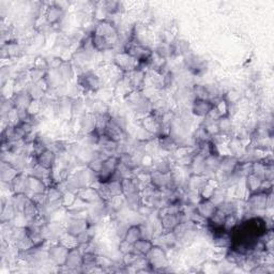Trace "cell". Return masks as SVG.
Instances as JSON below:
<instances>
[{
    "instance_id": "6",
    "label": "cell",
    "mask_w": 274,
    "mask_h": 274,
    "mask_svg": "<svg viewBox=\"0 0 274 274\" xmlns=\"http://www.w3.org/2000/svg\"><path fill=\"white\" fill-rule=\"evenodd\" d=\"M103 135H105L109 140L115 141L117 143L123 142L126 136V124L118 121V120H116L113 117H110L104 128V133H103Z\"/></svg>"
},
{
    "instance_id": "27",
    "label": "cell",
    "mask_w": 274,
    "mask_h": 274,
    "mask_svg": "<svg viewBox=\"0 0 274 274\" xmlns=\"http://www.w3.org/2000/svg\"><path fill=\"white\" fill-rule=\"evenodd\" d=\"M208 180L209 178L204 175H190L185 182L186 191L199 192L202 186L208 182Z\"/></svg>"
},
{
    "instance_id": "16",
    "label": "cell",
    "mask_w": 274,
    "mask_h": 274,
    "mask_svg": "<svg viewBox=\"0 0 274 274\" xmlns=\"http://www.w3.org/2000/svg\"><path fill=\"white\" fill-rule=\"evenodd\" d=\"M56 116L63 121H70L73 118V99L70 97L59 98L56 104Z\"/></svg>"
},
{
    "instance_id": "23",
    "label": "cell",
    "mask_w": 274,
    "mask_h": 274,
    "mask_svg": "<svg viewBox=\"0 0 274 274\" xmlns=\"http://www.w3.org/2000/svg\"><path fill=\"white\" fill-rule=\"evenodd\" d=\"M212 236V242L218 248H224V250H228L231 245V235L229 231H226L224 229H220L217 231H213L211 234Z\"/></svg>"
},
{
    "instance_id": "40",
    "label": "cell",
    "mask_w": 274,
    "mask_h": 274,
    "mask_svg": "<svg viewBox=\"0 0 274 274\" xmlns=\"http://www.w3.org/2000/svg\"><path fill=\"white\" fill-rule=\"evenodd\" d=\"M217 123H218V127L221 134L231 136V133H233L234 131V125H233V121H231V117L229 116L221 117L217 121Z\"/></svg>"
},
{
    "instance_id": "30",
    "label": "cell",
    "mask_w": 274,
    "mask_h": 274,
    "mask_svg": "<svg viewBox=\"0 0 274 274\" xmlns=\"http://www.w3.org/2000/svg\"><path fill=\"white\" fill-rule=\"evenodd\" d=\"M190 170V175H204L206 171V158L201 154L196 152L192 163L188 167H185Z\"/></svg>"
},
{
    "instance_id": "8",
    "label": "cell",
    "mask_w": 274,
    "mask_h": 274,
    "mask_svg": "<svg viewBox=\"0 0 274 274\" xmlns=\"http://www.w3.org/2000/svg\"><path fill=\"white\" fill-rule=\"evenodd\" d=\"M119 158L118 156L108 157L104 162H103L102 167L97 174L98 181L100 183H105L110 181L114 178L117 168L119 166Z\"/></svg>"
},
{
    "instance_id": "14",
    "label": "cell",
    "mask_w": 274,
    "mask_h": 274,
    "mask_svg": "<svg viewBox=\"0 0 274 274\" xmlns=\"http://www.w3.org/2000/svg\"><path fill=\"white\" fill-rule=\"evenodd\" d=\"M65 10L57 3L49 4L44 11V20L49 26H56L61 23L64 19Z\"/></svg>"
},
{
    "instance_id": "45",
    "label": "cell",
    "mask_w": 274,
    "mask_h": 274,
    "mask_svg": "<svg viewBox=\"0 0 274 274\" xmlns=\"http://www.w3.org/2000/svg\"><path fill=\"white\" fill-rule=\"evenodd\" d=\"M239 223H240V220H239V216L237 213L228 214V216H226V218H225L223 229L231 233V231H233L239 225Z\"/></svg>"
},
{
    "instance_id": "9",
    "label": "cell",
    "mask_w": 274,
    "mask_h": 274,
    "mask_svg": "<svg viewBox=\"0 0 274 274\" xmlns=\"http://www.w3.org/2000/svg\"><path fill=\"white\" fill-rule=\"evenodd\" d=\"M113 64L119 71H121L123 74H125L127 72L136 70L140 65V62L130 54H127L126 51H118V53H116L114 56Z\"/></svg>"
},
{
    "instance_id": "4",
    "label": "cell",
    "mask_w": 274,
    "mask_h": 274,
    "mask_svg": "<svg viewBox=\"0 0 274 274\" xmlns=\"http://www.w3.org/2000/svg\"><path fill=\"white\" fill-rule=\"evenodd\" d=\"M46 251L49 263L53 264L54 267H63L68 253L67 247L59 242H51L48 244Z\"/></svg>"
},
{
    "instance_id": "2",
    "label": "cell",
    "mask_w": 274,
    "mask_h": 274,
    "mask_svg": "<svg viewBox=\"0 0 274 274\" xmlns=\"http://www.w3.org/2000/svg\"><path fill=\"white\" fill-rule=\"evenodd\" d=\"M92 33L105 39L113 48L119 45L120 30L118 28V26L109 19L97 23L96 28H94Z\"/></svg>"
},
{
    "instance_id": "24",
    "label": "cell",
    "mask_w": 274,
    "mask_h": 274,
    "mask_svg": "<svg viewBox=\"0 0 274 274\" xmlns=\"http://www.w3.org/2000/svg\"><path fill=\"white\" fill-rule=\"evenodd\" d=\"M10 191L12 194H28V175L25 173L17 175L10 183Z\"/></svg>"
},
{
    "instance_id": "36",
    "label": "cell",
    "mask_w": 274,
    "mask_h": 274,
    "mask_svg": "<svg viewBox=\"0 0 274 274\" xmlns=\"http://www.w3.org/2000/svg\"><path fill=\"white\" fill-rule=\"evenodd\" d=\"M175 164L176 163H173V161H171L168 157L159 158L158 160H154L152 169L158 170L163 174H169L171 168L174 167Z\"/></svg>"
},
{
    "instance_id": "46",
    "label": "cell",
    "mask_w": 274,
    "mask_h": 274,
    "mask_svg": "<svg viewBox=\"0 0 274 274\" xmlns=\"http://www.w3.org/2000/svg\"><path fill=\"white\" fill-rule=\"evenodd\" d=\"M77 199V196H76V193L74 192H71V191H66L64 192L63 196H62V199H61V202H62V207L63 208H70L71 206L76 201Z\"/></svg>"
},
{
    "instance_id": "32",
    "label": "cell",
    "mask_w": 274,
    "mask_h": 274,
    "mask_svg": "<svg viewBox=\"0 0 274 274\" xmlns=\"http://www.w3.org/2000/svg\"><path fill=\"white\" fill-rule=\"evenodd\" d=\"M262 181L263 179L256 176L255 174H252V173L248 174L245 177V190L248 192V194L258 192L261 188Z\"/></svg>"
},
{
    "instance_id": "47",
    "label": "cell",
    "mask_w": 274,
    "mask_h": 274,
    "mask_svg": "<svg viewBox=\"0 0 274 274\" xmlns=\"http://www.w3.org/2000/svg\"><path fill=\"white\" fill-rule=\"evenodd\" d=\"M118 251L121 253L122 255H124V254H127V253L134 252V247H133L132 243L127 242L126 240H124V239H121V240H119Z\"/></svg>"
},
{
    "instance_id": "12",
    "label": "cell",
    "mask_w": 274,
    "mask_h": 274,
    "mask_svg": "<svg viewBox=\"0 0 274 274\" xmlns=\"http://www.w3.org/2000/svg\"><path fill=\"white\" fill-rule=\"evenodd\" d=\"M77 123H79V127H77L79 133L83 136L88 135L97 130L98 116L91 111H86L80 118H77Z\"/></svg>"
},
{
    "instance_id": "3",
    "label": "cell",
    "mask_w": 274,
    "mask_h": 274,
    "mask_svg": "<svg viewBox=\"0 0 274 274\" xmlns=\"http://www.w3.org/2000/svg\"><path fill=\"white\" fill-rule=\"evenodd\" d=\"M146 259H147L152 271L156 272L165 271L166 268L169 267L170 263V259L165 247L158 244H154L152 246L150 252L146 256Z\"/></svg>"
},
{
    "instance_id": "39",
    "label": "cell",
    "mask_w": 274,
    "mask_h": 274,
    "mask_svg": "<svg viewBox=\"0 0 274 274\" xmlns=\"http://www.w3.org/2000/svg\"><path fill=\"white\" fill-rule=\"evenodd\" d=\"M171 46H173L174 51V57L177 56H185L190 53V44L185 40H175L171 43Z\"/></svg>"
},
{
    "instance_id": "19",
    "label": "cell",
    "mask_w": 274,
    "mask_h": 274,
    "mask_svg": "<svg viewBox=\"0 0 274 274\" xmlns=\"http://www.w3.org/2000/svg\"><path fill=\"white\" fill-rule=\"evenodd\" d=\"M24 53V48L21 43L17 40L3 43L2 46V57L3 59H15L20 58Z\"/></svg>"
},
{
    "instance_id": "17",
    "label": "cell",
    "mask_w": 274,
    "mask_h": 274,
    "mask_svg": "<svg viewBox=\"0 0 274 274\" xmlns=\"http://www.w3.org/2000/svg\"><path fill=\"white\" fill-rule=\"evenodd\" d=\"M150 183L159 191H168L173 190L171 188V180H170V173L163 174L158 170L152 169L150 171Z\"/></svg>"
},
{
    "instance_id": "43",
    "label": "cell",
    "mask_w": 274,
    "mask_h": 274,
    "mask_svg": "<svg viewBox=\"0 0 274 274\" xmlns=\"http://www.w3.org/2000/svg\"><path fill=\"white\" fill-rule=\"evenodd\" d=\"M58 242L61 243L65 247H67L68 250H70V248H73V247H76V246L80 245L79 240H77V237H75L74 235H72L70 233H67L66 230L64 231V233L61 236H60V238L58 239Z\"/></svg>"
},
{
    "instance_id": "5",
    "label": "cell",
    "mask_w": 274,
    "mask_h": 274,
    "mask_svg": "<svg viewBox=\"0 0 274 274\" xmlns=\"http://www.w3.org/2000/svg\"><path fill=\"white\" fill-rule=\"evenodd\" d=\"M186 217L187 216L183 211L178 212V213H166V214H163V216L159 217L160 226H161L163 234L173 233L180 223L188 220V218H186Z\"/></svg>"
},
{
    "instance_id": "21",
    "label": "cell",
    "mask_w": 274,
    "mask_h": 274,
    "mask_svg": "<svg viewBox=\"0 0 274 274\" xmlns=\"http://www.w3.org/2000/svg\"><path fill=\"white\" fill-rule=\"evenodd\" d=\"M218 206L214 203L211 199H201L198 203L195 206L196 213L200 216L206 221H208L214 212L217 211Z\"/></svg>"
},
{
    "instance_id": "31",
    "label": "cell",
    "mask_w": 274,
    "mask_h": 274,
    "mask_svg": "<svg viewBox=\"0 0 274 274\" xmlns=\"http://www.w3.org/2000/svg\"><path fill=\"white\" fill-rule=\"evenodd\" d=\"M19 212L13 207V204L10 202V200H3L2 206V224L3 223H12L16 217L19 216Z\"/></svg>"
},
{
    "instance_id": "42",
    "label": "cell",
    "mask_w": 274,
    "mask_h": 274,
    "mask_svg": "<svg viewBox=\"0 0 274 274\" xmlns=\"http://www.w3.org/2000/svg\"><path fill=\"white\" fill-rule=\"evenodd\" d=\"M48 70L43 67H39L37 65H33L32 67H30L29 70L27 71V75L29 77V81L33 82V83H39L40 81L44 80L46 73Z\"/></svg>"
},
{
    "instance_id": "28",
    "label": "cell",
    "mask_w": 274,
    "mask_h": 274,
    "mask_svg": "<svg viewBox=\"0 0 274 274\" xmlns=\"http://www.w3.org/2000/svg\"><path fill=\"white\" fill-rule=\"evenodd\" d=\"M37 162L38 164H40L43 167H45L47 169H53L57 163V153L54 150L48 148L37 157Z\"/></svg>"
},
{
    "instance_id": "26",
    "label": "cell",
    "mask_w": 274,
    "mask_h": 274,
    "mask_svg": "<svg viewBox=\"0 0 274 274\" xmlns=\"http://www.w3.org/2000/svg\"><path fill=\"white\" fill-rule=\"evenodd\" d=\"M157 143H158V147L160 151L166 152V153H174L177 148L179 147V145L177 142L174 140V137L169 135H160L157 137Z\"/></svg>"
},
{
    "instance_id": "44",
    "label": "cell",
    "mask_w": 274,
    "mask_h": 274,
    "mask_svg": "<svg viewBox=\"0 0 274 274\" xmlns=\"http://www.w3.org/2000/svg\"><path fill=\"white\" fill-rule=\"evenodd\" d=\"M63 194H64V192L58 185H51V186L47 187L46 196H47L48 202L61 201Z\"/></svg>"
},
{
    "instance_id": "20",
    "label": "cell",
    "mask_w": 274,
    "mask_h": 274,
    "mask_svg": "<svg viewBox=\"0 0 274 274\" xmlns=\"http://www.w3.org/2000/svg\"><path fill=\"white\" fill-rule=\"evenodd\" d=\"M76 196L77 198L81 199L85 203H87L88 206L102 200L98 188L94 186H86L84 188H81L80 191L76 192Z\"/></svg>"
},
{
    "instance_id": "15",
    "label": "cell",
    "mask_w": 274,
    "mask_h": 274,
    "mask_svg": "<svg viewBox=\"0 0 274 274\" xmlns=\"http://www.w3.org/2000/svg\"><path fill=\"white\" fill-rule=\"evenodd\" d=\"M184 65L193 75L198 76L201 75L203 72L207 71V64H206L204 60L195 54H190L184 56Z\"/></svg>"
},
{
    "instance_id": "22",
    "label": "cell",
    "mask_w": 274,
    "mask_h": 274,
    "mask_svg": "<svg viewBox=\"0 0 274 274\" xmlns=\"http://www.w3.org/2000/svg\"><path fill=\"white\" fill-rule=\"evenodd\" d=\"M10 99L16 110H27L33 101L29 96V93L26 90L15 92L13 96H11Z\"/></svg>"
},
{
    "instance_id": "13",
    "label": "cell",
    "mask_w": 274,
    "mask_h": 274,
    "mask_svg": "<svg viewBox=\"0 0 274 274\" xmlns=\"http://www.w3.org/2000/svg\"><path fill=\"white\" fill-rule=\"evenodd\" d=\"M90 222L88 218L82 217H70L64 223V227L67 233L74 235L75 237H79L83 233H85L90 227Z\"/></svg>"
},
{
    "instance_id": "25",
    "label": "cell",
    "mask_w": 274,
    "mask_h": 274,
    "mask_svg": "<svg viewBox=\"0 0 274 274\" xmlns=\"http://www.w3.org/2000/svg\"><path fill=\"white\" fill-rule=\"evenodd\" d=\"M21 173L22 171L15 168L10 163L2 161V165H0V179H2L4 184H10L13 181V179Z\"/></svg>"
},
{
    "instance_id": "38",
    "label": "cell",
    "mask_w": 274,
    "mask_h": 274,
    "mask_svg": "<svg viewBox=\"0 0 274 274\" xmlns=\"http://www.w3.org/2000/svg\"><path fill=\"white\" fill-rule=\"evenodd\" d=\"M29 199H30V197L28 194L22 193V194H12L11 198L9 200H10V202L13 204V207L16 209L17 212L22 213L25 208V206L27 204Z\"/></svg>"
},
{
    "instance_id": "29",
    "label": "cell",
    "mask_w": 274,
    "mask_h": 274,
    "mask_svg": "<svg viewBox=\"0 0 274 274\" xmlns=\"http://www.w3.org/2000/svg\"><path fill=\"white\" fill-rule=\"evenodd\" d=\"M47 187L46 183L40 178L33 175H28V194H45Z\"/></svg>"
},
{
    "instance_id": "10",
    "label": "cell",
    "mask_w": 274,
    "mask_h": 274,
    "mask_svg": "<svg viewBox=\"0 0 274 274\" xmlns=\"http://www.w3.org/2000/svg\"><path fill=\"white\" fill-rule=\"evenodd\" d=\"M140 124L141 127L144 128L146 132L157 139V137H159L162 133L163 118L151 113L150 115L142 118L140 120Z\"/></svg>"
},
{
    "instance_id": "18",
    "label": "cell",
    "mask_w": 274,
    "mask_h": 274,
    "mask_svg": "<svg viewBox=\"0 0 274 274\" xmlns=\"http://www.w3.org/2000/svg\"><path fill=\"white\" fill-rule=\"evenodd\" d=\"M214 108V103L210 100H203V99H194L192 102L191 111L192 114L196 117L199 118H206L210 111Z\"/></svg>"
},
{
    "instance_id": "33",
    "label": "cell",
    "mask_w": 274,
    "mask_h": 274,
    "mask_svg": "<svg viewBox=\"0 0 274 274\" xmlns=\"http://www.w3.org/2000/svg\"><path fill=\"white\" fill-rule=\"evenodd\" d=\"M23 217L25 220L27 221V223L33 222L34 220H37L40 217V209L38 208V206L33 202V200L30 198L27 202V204L25 206V208L22 212Z\"/></svg>"
},
{
    "instance_id": "35",
    "label": "cell",
    "mask_w": 274,
    "mask_h": 274,
    "mask_svg": "<svg viewBox=\"0 0 274 274\" xmlns=\"http://www.w3.org/2000/svg\"><path fill=\"white\" fill-rule=\"evenodd\" d=\"M154 245L153 241L147 238H141L139 241H136L133 244L134 252L141 256H147V254L150 252L152 246Z\"/></svg>"
},
{
    "instance_id": "41",
    "label": "cell",
    "mask_w": 274,
    "mask_h": 274,
    "mask_svg": "<svg viewBox=\"0 0 274 274\" xmlns=\"http://www.w3.org/2000/svg\"><path fill=\"white\" fill-rule=\"evenodd\" d=\"M102 5H103V8H104V10L108 16L119 14L124 10L122 3L113 2V0H111V2L110 0H108V2H102Z\"/></svg>"
},
{
    "instance_id": "37",
    "label": "cell",
    "mask_w": 274,
    "mask_h": 274,
    "mask_svg": "<svg viewBox=\"0 0 274 274\" xmlns=\"http://www.w3.org/2000/svg\"><path fill=\"white\" fill-rule=\"evenodd\" d=\"M26 91L29 93V96L34 101H42L46 96L45 90L41 87L39 83L29 82L27 87H26Z\"/></svg>"
},
{
    "instance_id": "7",
    "label": "cell",
    "mask_w": 274,
    "mask_h": 274,
    "mask_svg": "<svg viewBox=\"0 0 274 274\" xmlns=\"http://www.w3.org/2000/svg\"><path fill=\"white\" fill-rule=\"evenodd\" d=\"M84 265V253L81 250L80 245L70 248L66 256V260L63 267L66 272H82Z\"/></svg>"
},
{
    "instance_id": "11",
    "label": "cell",
    "mask_w": 274,
    "mask_h": 274,
    "mask_svg": "<svg viewBox=\"0 0 274 274\" xmlns=\"http://www.w3.org/2000/svg\"><path fill=\"white\" fill-rule=\"evenodd\" d=\"M123 79L132 91H143L146 86V71L137 67L136 70L125 73Z\"/></svg>"
},
{
    "instance_id": "1",
    "label": "cell",
    "mask_w": 274,
    "mask_h": 274,
    "mask_svg": "<svg viewBox=\"0 0 274 274\" xmlns=\"http://www.w3.org/2000/svg\"><path fill=\"white\" fill-rule=\"evenodd\" d=\"M124 101L133 113L139 118H144L152 113V101L144 96L142 91H132L124 98Z\"/></svg>"
},
{
    "instance_id": "34",
    "label": "cell",
    "mask_w": 274,
    "mask_h": 274,
    "mask_svg": "<svg viewBox=\"0 0 274 274\" xmlns=\"http://www.w3.org/2000/svg\"><path fill=\"white\" fill-rule=\"evenodd\" d=\"M141 238H143L141 224H132L127 227L123 239L126 240L127 242L134 244L136 241H139Z\"/></svg>"
}]
</instances>
